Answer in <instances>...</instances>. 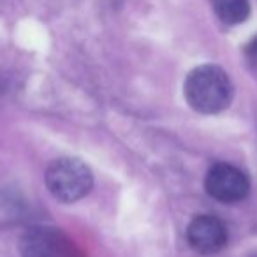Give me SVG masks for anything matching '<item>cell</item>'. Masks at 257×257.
Returning a JSON list of instances; mask_svg holds the SVG:
<instances>
[{"label": "cell", "mask_w": 257, "mask_h": 257, "mask_svg": "<svg viewBox=\"0 0 257 257\" xmlns=\"http://www.w3.org/2000/svg\"><path fill=\"white\" fill-rule=\"evenodd\" d=\"M185 99L194 111L203 114H215L229 107L232 100L231 78L222 67L204 64L190 71L185 81Z\"/></svg>", "instance_id": "1"}, {"label": "cell", "mask_w": 257, "mask_h": 257, "mask_svg": "<svg viewBox=\"0 0 257 257\" xmlns=\"http://www.w3.org/2000/svg\"><path fill=\"white\" fill-rule=\"evenodd\" d=\"M46 187L60 203H76L92 190L93 175L79 159H57L46 169Z\"/></svg>", "instance_id": "2"}, {"label": "cell", "mask_w": 257, "mask_h": 257, "mask_svg": "<svg viewBox=\"0 0 257 257\" xmlns=\"http://www.w3.org/2000/svg\"><path fill=\"white\" fill-rule=\"evenodd\" d=\"M206 192L220 203H238L248 196L250 182L243 171L231 164H215L204 180Z\"/></svg>", "instance_id": "3"}, {"label": "cell", "mask_w": 257, "mask_h": 257, "mask_svg": "<svg viewBox=\"0 0 257 257\" xmlns=\"http://www.w3.org/2000/svg\"><path fill=\"white\" fill-rule=\"evenodd\" d=\"M187 239L196 252L210 255L225 246L227 229L220 218L213 215H199L187 227Z\"/></svg>", "instance_id": "4"}, {"label": "cell", "mask_w": 257, "mask_h": 257, "mask_svg": "<svg viewBox=\"0 0 257 257\" xmlns=\"http://www.w3.org/2000/svg\"><path fill=\"white\" fill-rule=\"evenodd\" d=\"M71 241L58 229L32 227L22 236L23 257H67Z\"/></svg>", "instance_id": "5"}, {"label": "cell", "mask_w": 257, "mask_h": 257, "mask_svg": "<svg viewBox=\"0 0 257 257\" xmlns=\"http://www.w3.org/2000/svg\"><path fill=\"white\" fill-rule=\"evenodd\" d=\"M211 6L225 25H239L250 16L248 0H211Z\"/></svg>", "instance_id": "6"}, {"label": "cell", "mask_w": 257, "mask_h": 257, "mask_svg": "<svg viewBox=\"0 0 257 257\" xmlns=\"http://www.w3.org/2000/svg\"><path fill=\"white\" fill-rule=\"evenodd\" d=\"M246 51H248L252 57H257V37H253L252 39V43L246 46Z\"/></svg>", "instance_id": "7"}]
</instances>
